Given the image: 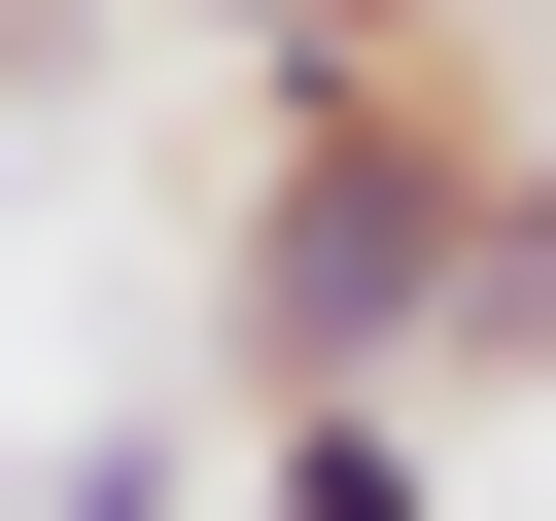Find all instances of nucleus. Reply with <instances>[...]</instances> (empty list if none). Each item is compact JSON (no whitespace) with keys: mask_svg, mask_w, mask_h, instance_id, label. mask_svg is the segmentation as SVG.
I'll list each match as a JSON object with an SVG mask.
<instances>
[{"mask_svg":"<svg viewBox=\"0 0 556 521\" xmlns=\"http://www.w3.org/2000/svg\"><path fill=\"white\" fill-rule=\"evenodd\" d=\"M486 69L417 35V69H278V139H243V208H208V417H313V382H417V313H452V243H486Z\"/></svg>","mask_w":556,"mask_h":521,"instance_id":"f257e3e1","label":"nucleus"},{"mask_svg":"<svg viewBox=\"0 0 556 521\" xmlns=\"http://www.w3.org/2000/svg\"><path fill=\"white\" fill-rule=\"evenodd\" d=\"M243 521H452V417L417 382H313V417H243Z\"/></svg>","mask_w":556,"mask_h":521,"instance_id":"f03ea898","label":"nucleus"},{"mask_svg":"<svg viewBox=\"0 0 556 521\" xmlns=\"http://www.w3.org/2000/svg\"><path fill=\"white\" fill-rule=\"evenodd\" d=\"M452 382H556V139H486V243H452V313H417V417Z\"/></svg>","mask_w":556,"mask_h":521,"instance_id":"7ed1b4c3","label":"nucleus"},{"mask_svg":"<svg viewBox=\"0 0 556 521\" xmlns=\"http://www.w3.org/2000/svg\"><path fill=\"white\" fill-rule=\"evenodd\" d=\"M174 35H243V69H417L452 0H174Z\"/></svg>","mask_w":556,"mask_h":521,"instance_id":"20e7f679","label":"nucleus"},{"mask_svg":"<svg viewBox=\"0 0 556 521\" xmlns=\"http://www.w3.org/2000/svg\"><path fill=\"white\" fill-rule=\"evenodd\" d=\"M70 35H104V0H0V139H35V104H70Z\"/></svg>","mask_w":556,"mask_h":521,"instance_id":"39448f33","label":"nucleus"},{"mask_svg":"<svg viewBox=\"0 0 556 521\" xmlns=\"http://www.w3.org/2000/svg\"><path fill=\"white\" fill-rule=\"evenodd\" d=\"M35 521H174V452H70V486H35Z\"/></svg>","mask_w":556,"mask_h":521,"instance_id":"423d86ee","label":"nucleus"}]
</instances>
